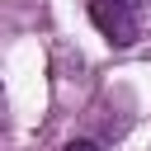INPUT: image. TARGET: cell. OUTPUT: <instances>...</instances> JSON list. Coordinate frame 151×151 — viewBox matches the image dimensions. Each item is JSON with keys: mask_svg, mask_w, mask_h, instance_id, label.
Instances as JSON below:
<instances>
[{"mask_svg": "<svg viewBox=\"0 0 151 151\" xmlns=\"http://www.w3.org/2000/svg\"><path fill=\"white\" fill-rule=\"evenodd\" d=\"M66 151H99L94 142H66Z\"/></svg>", "mask_w": 151, "mask_h": 151, "instance_id": "2", "label": "cell"}, {"mask_svg": "<svg viewBox=\"0 0 151 151\" xmlns=\"http://www.w3.org/2000/svg\"><path fill=\"white\" fill-rule=\"evenodd\" d=\"M127 5H142V0H127Z\"/></svg>", "mask_w": 151, "mask_h": 151, "instance_id": "3", "label": "cell"}, {"mask_svg": "<svg viewBox=\"0 0 151 151\" xmlns=\"http://www.w3.org/2000/svg\"><path fill=\"white\" fill-rule=\"evenodd\" d=\"M90 19L118 47H127L137 38V5H127V0H90Z\"/></svg>", "mask_w": 151, "mask_h": 151, "instance_id": "1", "label": "cell"}]
</instances>
